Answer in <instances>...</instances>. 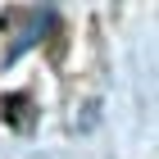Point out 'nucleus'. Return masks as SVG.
<instances>
[{"label": "nucleus", "instance_id": "f257e3e1", "mask_svg": "<svg viewBox=\"0 0 159 159\" xmlns=\"http://www.w3.org/2000/svg\"><path fill=\"white\" fill-rule=\"evenodd\" d=\"M23 100L27 96H9V100H5V123H23L27 118V105H23Z\"/></svg>", "mask_w": 159, "mask_h": 159}]
</instances>
